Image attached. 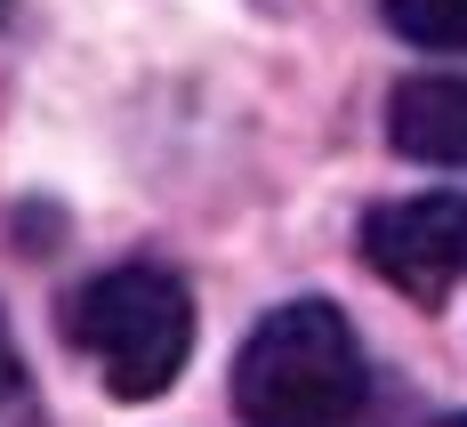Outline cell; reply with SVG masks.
Wrapping results in <instances>:
<instances>
[{
	"label": "cell",
	"instance_id": "cell-1",
	"mask_svg": "<svg viewBox=\"0 0 467 427\" xmlns=\"http://www.w3.org/2000/svg\"><path fill=\"white\" fill-rule=\"evenodd\" d=\"M234 411L250 427H347L363 411V347L330 298L275 307L234 355Z\"/></svg>",
	"mask_w": 467,
	"mask_h": 427
},
{
	"label": "cell",
	"instance_id": "cell-2",
	"mask_svg": "<svg viewBox=\"0 0 467 427\" xmlns=\"http://www.w3.org/2000/svg\"><path fill=\"white\" fill-rule=\"evenodd\" d=\"M73 338L121 403H153L193 355V298L170 266H113L73 298Z\"/></svg>",
	"mask_w": 467,
	"mask_h": 427
},
{
	"label": "cell",
	"instance_id": "cell-3",
	"mask_svg": "<svg viewBox=\"0 0 467 427\" xmlns=\"http://www.w3.org/2000/svg\"><path fill=\"white\" fill-rule=\"evenodd\" d=\"M363 258L379 283H395L420 307H443L467 283V193H411V202H379L363 218Z\"/></svg>",
	"mask_w": 467,
	"mask_h": 427
},
{
	"label": "cell",
	"instance_id": "cell-4",
	"mask_svg": "<svg viewBox=\"0 0 467 427\" xmlns=\"http://www.w3.org/2000/svg\"><path fill=\"white\" fill-rule=\"evenodd\" d=\"M387 145L403 161L467 170V81L460 73H420L387 97Z\"/></svg>",
	"mask_w": 467,
	"mask_h": 427
},
{
	"label": "cell",
	"instance_id": "cell-5",
	"mask_svg": "<svg viewBox=\"0 0 467 427\" xmlns=\"http://www.w3.org/2000/svg\"><path fill=\"white\" fill-rule=\"evenodd\" d=\"M387 25L411 48H467V0H387Z\"/></svg>",
	"mask_w": 467,
	"mask_h": 427
},
{
	"label": "cell",
	"instance_id": "cell-6",
	"mask_svg": "<svg viewBox=\"0 0 467 427\" xmlns=\"http://www.w3.org/2000/svg\"><path fill=\"white\" fill-rule=\"evenodd\" d=\"M0 427H41V403H33V380L16 363V338L0 323Z\"/></svg>",
	"mask_w": 467,
	"mask_h": 427
},
{
	"label": "cell",
	"instance_id": "cell-7",
	"mask_svg": "<svg viewBox=\"0 0 467 427\" xmlns=\"http://www.w3.org/2000/svg\"><path fill=\"white\" fill-rule=\"evenodd\" d=\"M443 427H467V411H460V420H443Z\"/></svg>",
	"mask_w": 467,
	"mask_h": 427
}]
</instances>
